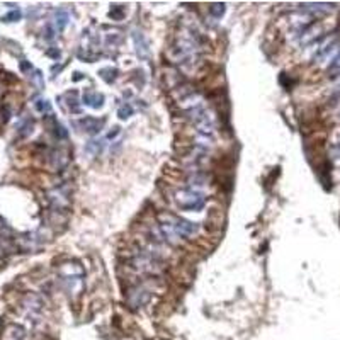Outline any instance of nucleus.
I'll return each instance as SVG.
<instances>
[{"mask_svg":"<svg viewBox=\"0 0 340 340\" xmlns=\"http://www.w3.org/2000/svg\"><path fill=\"white\" fill-rule=\"evenodd\" d=\"M176 203L184 211H201L206 204V199L201 192L187 189L176 192Z\"/></svg>","mask_w":340,"mask_h":340,"instance_id":"nucleus-1","label":"nucleus"},{"mask_svg":"<svg viewBox=\"0 0 340 340\" xmlns=\"http://www.w3.org/2000/svg\"><path fill=\"white\" fill-rule=\"evenodd\" d=\"M133 43H135V50L136 55L141 58V60H148L150 58V44L146 41L145 34L141 31H133Z\"/></svg>","mask_w":340,"mask_h":340,"instance_id":"nucleus-2","label":"nucleus"},{"mask_svg":"<svg viewBox=\"0 0 340 340\" xmlns=\"http://www.w3.org/2000/svg\"><path fill=\"white\" fill-rule=\"evenodd\" d=\"M82 131L89 133V135H97L101 131V128L104 126V119H96V118H82L78 121Z\"/></svg>","mask_w":340,"mask_h":340,"instance_id":"nucleus-3","label":"nucleus"},{"mask_svg":"<svg viewBox=\"0 0 340 340\" xmlns=\"http://www.w3.org/2000/svg\"><path fill=\"white\" fill-rule=\"evenodd\" d=\"M148 299H150L148 291H145V289H141V288H138V289H135V291H131V293H129V296H128L129 305H131L133 308L143 306L146 301H148Z\"/></svg>","mask_w":340,"mask_h":340,"instance_id":"nucleus-4","label":"nucleus"},{"mask_svg":"<svg viewBox=\"0 0 340 340\" xmlns=\"http://www.w3.org/2000/svg\"><path fill=\"white\" fill-rule=\"evenodd\" d=\"M83 104L92 107V109H99V107H102V104H104V96L99 92H94V91H89L83 94Z\"/></svg>","mask_w":340,"mask_h":340,"instance_id":"nucleus-5","label":"nucleus"},{"mask_svg":"<svg viewBox=\"0 0 340 340\" xmlns=\"http://www.w3.org/2000/svg\"><path fill=\"white\" fill-rule=\"evenodd\" d=\"M335 46H337V38H332V39H326V41L321 44V46L318 48V51L315 53V61H320V60H325L326 56L330 55L333 50H335Z\"/></svg>","mask_w":340,"mask_h":340,"instance_id":"nucleus-6","label":"nucleus"},{"mask_svg":"<svg viewBox=\"0 0 340 340\" xmlns=\"http://www.w3.org/2000/svg\"><path fill=\"white\" fill-rule=\"evenodd\" d=\"M24 338V328L17 325H11L6 330V335H4V340H22Z\"/></svg>","mask_w":340,"mask_h":340,"instance_id":"nucleus-7","label":"nucleus"},{"mask_svg":"<svg viewBox=\"0 0 340 340\" xmlns=\"http://www.w3.org/2000/svg\"><path fill=\"white\" fill-rule=\"evenodd\" d=\"M102 148H104V140H91L85 145V151H87L89 155H99Z\"/></svg>","mask_w":340,"mask_h":340,"instance_id":"nucleus-8","label":"nucleus"},{"mask_svg":"<svg viewBox=\"0 0 340 340\" xmlns=\"http://www.w3.org/2000/svg\"><path fill=\"white\" fill-rule=\"evenodd\" d=\"M68 22H70V16H68V12H65V11H58L56 12V16H55V24H56V29L58 31H63L66 26H68Z\"/></svg>","mask_w":340,"mask_h":340,"instance_id":"nucleus-9","label":"nucleus"},{"mask_svg":"<svg viewBox=\"0 0 340 340\" xmlns=\"http://www.w3.org/2000/svg\"><path fill=\"white\" fill-rule=\"evenodd\" d=\"M65 97L68 99V111L78 114L80 106H78V101H77V92H68V94H65Z\"/></svg>","mask_w":340,"mask_h":340,"instance_id":"nucleus-10","label":"nucleus"},{"mask_svg":"<svg viewBox=\"0 0 340 340\" xmlns=\"http://www.w3.org/2000/svg\"><path fill=\"white\" fill-rule=\"evenodd\" d=\"M118 116H119L121 119H128V118H131V116H133V107L129 106V104H123V106L119 107Z\"/></svg>","mask_w":340,"mask_h":340,"instance_id":"nucleus-11","label":"nucleus"},{"mask_svg":"<svg viewBox=\"0 0 340 340\" xmlns=\"http://www.w3.org/2000/svg\"><path fill=\"white\" fill-rule=\"evenodd\" d=\"M36 109L39 113H51V104L46 99H38L36 101Z\"/></svg>","mask_w":340,"mask_h":340,"instance_id":"nucleus-12","label":"nucleus"},{"mask_svg":"<svg viewBox=\"0 0 340 340\" xmlns=\"http://www.w3.org/2000/svg\"><path fill=\"white\" fill-rule=\"evenodd\" d=\"M209 12L218 19V17H221L223 12H225V6H223V4H213V6L209 7Z\"/></svg>","mask_w":340,"mask_h":340,"instance_id":"nucleus-13","label":"nucleus"},{"mask_svg":"<svg viewBox=\"0 0 340 340\" xmlns=\"http://www.w3.org/2000/svg\"><path fill=\"white\" fill-rule=\"evenodd\" d=\"M330 71H340V53L333 58L332 65H330Z\"/></svg>","mask_w":340,"mask_h":340,"instance_id":"nucleus-14","label":"nucleus"},{"mask_svg":"<svg viewBox=\"0 0 340 340\" xmlns=\"http://www.w3.org/2000/svg\"><path fill=\"white\" fill-rule=\"evenodd\" d=\"M19 17H21V12H19V11H16V12H11V14H7L6 17H4V21H7V22L19 21Z\"/></svg>","mask_w":340,"mask_h":340,"instance_id":"nucleus-15","label":"nucleus"},{"mask_svg":"<svg viewBox=\"0 0 340 340\" xmlns=\"http://www.w3.org/2000/svg\"><path fill=\"white\" fill-rule=\"evenodd\" d=\"M33 80H34V83H36V85H38V87H39V89H41V87H43V77H41V73H39V71H38V70H36V71H34V75H33Z\"/></svg>","mask_w":340,"mask_h":340,"instance_id":"nucleus-16","label":"nucleus"},{"mask_svg":"<svg viewBox=\"0 0 340 340\" xmlns=\"http://www.w3.org/2000/svg\"><path fill=\"white\" fill-rule=\"evenodd\" d=\"M119 133H121V129H119L118 126H116V128H113V131H111L109 135H107V140H113V138H116V136H118Z\"/></svg>","mask_w":340,"mask_h":340,"instance_id":"nucleus-17","label":"nucleus"},{"mask_svg":"<svg viewBox=\"0 0 340 340\" xmlns=\"http://www.w3.org/2000/svg\"><path fill=\"white\" fill-rule=\"evenodd\" d=\"M111 17H114V19H121V17H123V12L121 11H111Z\"/></svg>","mask_w":340,"mask_h":340,"instance_id":"nucleus-18","label":"nucleus"}]
</instances>
